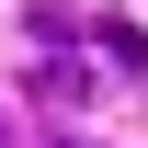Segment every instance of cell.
Wrapping results in <instances>:
<instances>
[{
  "label": "cell",
  "mask_w": 148,
  "mask_h": 148,
  "mask_svg": "<svg viewBox=\"0 0 148 148\" xmlns=\"http://www.w3.org/2000/svg\"><path fill=\"white\" fill-rule=\"evenodd\" d=\"M91 34H103V57H114V69H148V23H125V12H103Z\"/></svg>",
  "instance_id": "6da1fadb"
},
{
  "label": "cell",
  "mask_w": 148,
  "mask_h": 148,
  "mask_svg": "<svg viewBox=\"0 0 148 148\" xmlns=\"http://www.w3.org/2000/svg\"><path fill=\"white\" fill-rule=\"evenodd\" d=\"M34 91H46V103H80V91H91V69H69V57H46V69H34Z\"/></svg>",
  "instance_id": "7a4b0ae2"
}]
</instances>
